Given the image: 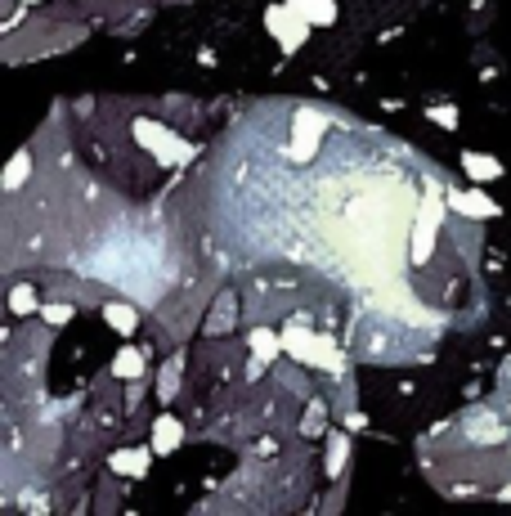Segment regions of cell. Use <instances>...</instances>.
Returning a JSON list of instances; mask_svg holds the SVG:
<instances>
[{"instance_id": "cell-2", "label": "cell", "mask_w": 511, "mask_h": 516, "mask_svg": "<svg viewBox=\"0 0 511 516\" xmlns=\"http://www.w3.org/2000/svg\"><path fill=\"white\" fill-rule=\"evenodd\" d=\"M283 346H287L292 360H301L306 368H323V373H332V377H346V355H341L337 337L318 332V328L309 323L306 310L283 323Z\"/></svg>"}, {"instance_id": "cell-24", "label": "cell", "mask_w": 511, "mask_h": 516, "mask_svg": "<svg viewBox=\"0 0 511 516\" xmlns=\"http://www.w3.org/2000/svg\"><path fill=\"white\" fill-rule=\"evenodd\" d=\"M27 5H41V0H27Z\"/></svg>"}, {"instance_id": "cell-11", "label": "cell", "mask_w": 511, "mask_h": 516, "mask_svg": "<svg viewBox=\"0 0 511 516\" xmlns=\"http://www.w3.org/2000/svg\"><path fill=\"white\" fill-rule=\"evenodd\" d=\"M346 463H350V436H346V431H328V445H323V476H328V480H341Z\"/></svg>"}, {"instance_id": "cell-9", "label": "cell", "mask_w": 511, "mask_h": 516, "mask_svg": "<svg viewBox=\"0 0 511 516\" xmlns=\"http://www.w3.org/2000/svg\"><path fill=\"white\" fill-rule=\"evenodd\" d=\"M149 445H153L157 454H175V449L184 445V422H180L175 413H157V417H153V436H149Z\"/></svg>"}, {"instance_id": "cell-3", "label": "cell", "mask_w": 511, "mask_h": 516, "mask_svg": "<svg viewBox=\"0 0 511 516\" xmlns=\"http://www.w3.org/2000/svg\"><path fill=\"white\" fill-rule=\"evenodd\" d=\"M265 27H269V37L278 41V50H283V54L306 50L309 32H314V23H309L306 14H297V9H292L287 0H283V5H269V9H265Z\"/></svg>"}, {"instance_id": "cell-13", "label": "cell", "mask_w": 511, "mask_h": 516, "mask_svg": "<svg viewBox=\"0 0 511 516\" xmlns=\"http://www.w3.org/2000/svg\"><path fill=\"white\" fill-rule=\"evenodd\" d=\"M462 171H466V180L489 184V180H498V175H503V157H494V153H462Z\"/></svg>"}, {"instance_id": "cell-17", "label": "cell", "mask_w": 511, "mask_h": 516, "mask_svg": "<svg viewBox=\"0 0 511 516\" xmlns=\"http://www.w3.org/2000/svg\"><path fill=\"white\" fill-rule=\"evenodd\" d=\"M9 310H14L18 319L36 314V310H41V297H36V283H14V288H9Z\"/></svg>"}, {"instance_id": "cell-23", "label": "cell", "mask_w": 511, "mask_h": 516, "mask_svg": "<svg viewBox=\"0 0 511 516\" xmlns=\"http://www.w3.org/2000/svg\"><path fill=\"white\" fill-rule=\"evenodd\" d=\"M503 499H511V485H507V490H503Z\"/></svg>"}, {"instance_id": "cell-19", "label": "cell", "mask_w": 511, "mask_h": 516, "mask_svg": "<svg viewBox=\"0 0 511 516\" xmlns=\"http://www.w3.org/2000/svg\"><path fill=\"white\" fill-rule=\"evenodd\" d=\"M77 314V306L72 301H63V297H54V301H41V319L50 323V328H63L68 319Z\"/></svg>"}, {"instance_id": "cell-12", "label": "cell", "mask_w": 511, "mask_h": 516, "mask_svg": "<svg viewBox=\"0 0 511 516\" xmlns=\"http://www.w3.org/2000/svg\"><path fill=\"white\" fill-rule=\"evenodd\" d=\"M103 323L117 337H135L140 332V310L130 306V301H103Z\"/></svg>"}, {"instance_id": "cell-21", "label": "cell", "mask_w": 511, "mask_h": 516, "mask_svg": "<svg viewBox=\"0 0 511 516\" xmlns=\"http://www.w3.org/2000/svg\"><path fill=\"white\" fill-rule=\"evenodd\" d=\"M426 117H431L440 131H454V126H458V108H454V103H435V108H426Z\"/></svg>"}, {"instance_id": "cell-1", "label": "cell", "mask_w": 511, "mask_h": 516, "mask_svg": "<svg viewBox=\"0 0 511 516\" xmlns=\"http://www.w3.org/2000/svg\"><path fill=\"white\" fill-rule=\"evenodd\" d=\"M58 14H63V9H50V14H41L36 23L27 18V32H9L0 58H5V63H23V58H46V54H58V50H68V46H77V41L86 37V27H63Z\"/></svg>"}, {"instance_id": "cell-4", "label": "cell", "mask_w": 511, "mask_h": 516, "mask_svg": "<svg viewBox=\"0 0 511 516\" xmlns=\"http://www.w3.org/2000/svg\"><path fill=\"white\" fill-rule=\"evenodd\" d=\"M323 135H328V121H323V112H314V108H301V112H297V121H292V140H287V157H292L297 166H306L309 157L318 153Z\"/></svg>"}, {"instance_id": "cell-22", "label": "cell", "mask_w": 511, "mask_h": 516, "mask_svg": "<svg viewBox=\"0 0 511 516\" xmlns=\"http://www.w3.org/2000/svg\"><path fill=\"white\" fill-rule=\"evenodd\" d=\"M144 382L149 377H135V382H126V413H135L144 405Z\"/></svg>"}, {"instance_id": "cell-14", "label": "cell", "mask_w": 511, "mask_h": 516, "mask_svg": "<svg viewBox=\"0 0 511 516\" xmlns=\"http://www.w3.org/2000/svg\"><path fill=\"white\" fill-rule=\"evenodd\" d=\"M32 166H36V157H32V149H23V153L9 157V166H5V175H0V189L5 194H18L27 180H32Z\"/></svg>"}, {"instance_id": "cell-6", "label": "cell", "mask_w": 511, "mask_h": 516, "mask_svg": "<svg viewBox=\"0 0 511 516\" xmlns=\"http://www.w3.org/2000/svg\"><path fill=\"white\" fill-rule=\"evenodd\" d=\"M153 454H157L153 445H149V449H144V445H121L117 454H108V471H117V476H126V480H144Z\"/></svg>"}, {"instance_id": "cell-10", "label": "cell", "mask_w": 511, "mask_h": 516, "mask_svg": "<svg viewBox=\"0 0 511 516\" xmlns=\"http://www.w3.org/2000/svg\"><path fill=\"white\" fill-rule=\"evenodd\" d=\"M108 373L117 377V382H135V377H149V351H140V346H121L112 363H108Z\"/></svg>"}, {"instance_id": "cell-18", "label": "cell", "mask_w": 511, "mask_h": 516, "mask_svg": "<svg viewBox=\"0 0 511 516\" xmlns=\"http://www.w3.org/2000/svg\"><path fill=\"white\" fill-rule=\"evenodd\" d=\"M323 426H328V400H306L301 436H323Z\"/></svg>"}, {"instance_id": "cell-5", "label": "cell", "mask_w": 511, "mask_h": 516, "mask_svg": "<svg viewBox=\"0 0 511 516\" xmlns=\"http://www.w3.org/2000/svg\"><path fill=\"white\" fill-rule=\"evenodd\" d=\"M238 314H243V301H238L234 292H220L215 306L206 310V319H203V337H211V342L229 337V332L238 328Z\"/></svg>"}, {"instance_id": "cell-7", "label": "cell", "mask_w": 511, "mask_h": 516, "mask_svg": "<svg viewBox=\"0 0 511 516\" xmlns=\"http://www.w3.org/2000/svg\"><path fill=\"white\" fill-rule=\"evenodd\" d=\"M449 206L458 211L462 220H494L498 216V203L480 189H449Z\"/></svg>"}, {"instance_id": "cell-20", "label": "cell", "mask_w": 511, "mask_h": 516, "mask_svg": "<svg viewBox=\"0 0 511 516\" xmlns=\"http://www.w3.org/2000/svg\"><path fill=\"white\" fill-rule=\"evenodd\" d=\"M27 23V0H5V18H0V37L18 32Z\"/></svg>"}, {"instance_id": "cell-15", "label": "cell", "mask_w": 511, "mask_h": 516, "mask_svg": "<svg viewBox=\"0 0 511 516\" xmlns=\"http://www.w3.org/2000/svg\"><path fill=\"white\" fill-rule=\"evenodd\" d=\"M180 386H184V355H171V360L162 363V377H157V400L162 405H175Z\"/></svg>"}, {"instance_id": "cell-8", "label": "cell", "mask_w": 511, "mask_h": 516, "mask_svg": "<svg viewBox=\"0 0 511 516\" xmlns=\"http://www.w3.org/2000/svg\"><path fill=\"white\" fill-rule=\"evenodd\" d=\"M247 351H252L260 363H278V355H283L287 346H283V332H274L269 323H252V332H247Z\"/></svg>"}, {"instance_id": "cell-16", "label": "cell", "mask_w": 511, "mask_h": 516, "mask_svg": "<svg viewBox=\"0 0 511 516\" xmlns=\"http://www.w3.org/2000/svg\"><path fill=\"white\" fill-rule=\"evenodd\" d=\"M297 14H306L314 27H332L337 18H341V9H337V0H287Z\"/></svg>"}]
</instances>
